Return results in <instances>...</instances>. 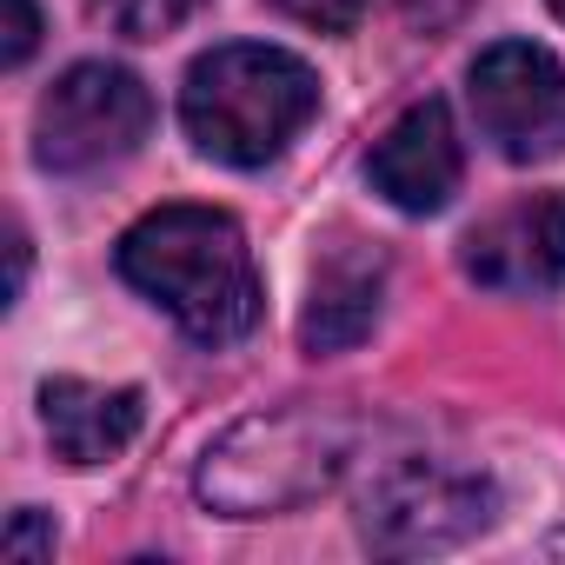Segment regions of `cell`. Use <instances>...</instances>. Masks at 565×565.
I'll use <instances>...</instances> for the list:
<instances>
[{
    "label": "cell",
    "instance_id": "obj_7",
    "mask_svg": "<svg viewBox=\"0 0 565 565\" xmlns=\"http://www.w3.org/2000/svg\"><path fill=\"white\" fill-rule=\"evenodd\" d=\"M466 279H479L486 294H552L565 287V193H525L479 220L459 246Z\"/></svg>",
    "mask_w": 565,
    "mask_h": 565
},
{
    "label": "cell",
    "instance_id": "obj_8",
    "mask_svg": "<svg viewBox=\"0 0 565 565\" xmlns=\"http://www.w3.org/2000/svg\"><path fill=\"white\" fill-rule=\"evenodd\" d=\"M366 180H373V193H380L386 206H399V213H413V220L439 213V206L459 193V180H466V153H459V127H452L446 100L406 107V114L373 140Z\"/></svg>",
    "mask_w": 565,
    "mask_h": 565
},
{
    "label": "cell",
    "instance_id": "obj_6",
    "mask_svg": "<svg viewBox=\"0 0 565 565\" xmlns=\"http://www.w3.org/2000/svg\"><path fill=\"white\" fill-rule=\"evenodd\" d=\"M466 100L479 120V140H492L499 160L539 167L565 153V61L539 41H492L466 67Z\"/></svg>",
    "mask_w": 565,
    "mask_h": 565
},
{
    "label": "cell",
    "instance_id": "obj_13",
    "mask_svg": "<svg viewBox=\"0 0 565 565\" xmlns=\"http://www.w3.org/2000/svg\"><path fill=\"white\" fill-rule=\"evenodd\" d=\"M34 41H41V8H34V0H8V47H0V61L28 67Z\"/></svg>",
    "mask_w": 565,
    "mask_h": 565
},
{
    "label": "cell",
    "instance_id": "obj_3",
    "mask_svg": "<svg viewBox=\"0 0 565 565\" xmlns=\"http://www.w3.org/2000/svg\"><path fill=\"white\" fill-rule=\"evenodd\" d=\"M353 452V433L333 413L294 406V413H273V419H246L233 426L206 466H200V499L233 512V519H259V512H287L313 492H327L340 479Z\"/></svg>",
    "mask_w": 565,
    "mask_h": 565
},
{
    "label": "cell",
    "instance_id": "obj_1",
    "mask_svg": "<svg viewBox=\"0 0 565 565\" xmlns=\"http://www.w3.org/2000/svg\"><path fill=\"white\" fill-rule=\"evenodd\" d=\"M120 279L153 300L186 340L233 347L259 327V266L233 213L220 206H153L114 246Z\"/></svg>",
    "mask_w": 565,
    "mask_h": 565
},
{
    "label": "cell",
    "instance_id": "obj_10",
    "mask_svg": "<svg viewBox=\"0 0 565 565\" xmlns=\"http://www.w3.org/2000/svg\"><path fill=\"white\" fill-rule=\"evenodd\" d=\"M380 294H386V259L373 246H333L313 273V294L300 313V347L320 353H347L380 327Z\"/></svg>",
    "mask_w": 565,
    "mask_h": 565
},
{
    "label": "cell",
    "instance_id": "obj_14",
    "mask_svg": "<svg viewBox=\"0 0 565 565\" xmlns=\"http://www.w3.org/2000/svg\"><path fill=\"white\" fill-rule=\"evenodd\" d=\"M34 552H54V532H41L34 505H28V512H14V525H8V558H34Z\"/></svg>",
    "mask_w": 565,
    "mask_h": 565
},
{
    "label": "cell",
    "instance_id": "obj_15",
    "mask_svg": "<svg viewBox=\"0 0 565 565\" xmlns=\"http://www.w3.org/2000/svg\"><path fill=\"white\" fill-rule=\"evenodd\" d=\"M545 8H552V14H558V21H565V0H545Z\"/></svg>",
    "mask_w": 565,
    "mask_h": 565
},
{
    "label": "cell",
    "instance_id": "obj_4",
    "mask_svg": "<svg viewBox=\"0 0 565 565\" xmlns=\"http://www.w3.org/2000/svg\"><path fill=\"white\" fill-rule=\"evenodd\" d=\"M153 134V94L140 74L114 61H81L67 67L41 107H34V160L47 173H100L140 153Z\"/></svg>",
    "mask_w": 565,
    "mask_h": 565
},
{
    "label": "cell",
    "instance_id": "obj_5",
    "mask_svg": "<svg viewBox=\"0 0 565 565\" xmlns=\"http://www.w3.org/2000/svg\"><path fill=\"white\" fill-rule=\"evenodd\" d=\"M499 512L486 472L452 466V459H393L373 472L360 499V532L373 552L419 558V552H452L472 532H486Z\"/></svg>",
    "mask_w": 565,
    "mask_h": 565
},
{
    "label": "cell",
    "instance_id": "obj_2",
    "mask_svg": "<svg viewBox=\"0 0 565 565\" xmlns=\"http://www.w3.org/2000/svg\"><path fill=\"white\" fill-rule=\"evenodd\" d=\"M320 114V81L300 54L266 47V41H226L186 67L180 87V127L193 153L220 167H266L279 160L307 120Z\"/></svg>",
    "mask_w": 565,
    "mask_h": 565
},
{
    "label": "cell",
    "instance_id": "obj_12",
    "mask_svg": "<svg viewBox=\"0 0 565 565\" xmlns=\"http://www.w3.org/2000/svg\"><path fill=\"white\" fill-rule=\"evenodd\" d=\"M300 28H320V34H353L360 14H366V0H279Z\"/></svg>",
    "mask_w": 565,
    "mask_h": 565
},
{
    "label": "cell",
    "instance_id": "obj_11",
    "mask_svg": "<svg viewBox=\"0 0 565 565\" xmlns=\"http://www.w3.org/2000/svg\"><path fill=\"white\" fill-rule=\"evenodd\" d=\"M107 8V21L127 34V41H160V34H173L180 21H193L206 0H100Z\"/></svg>",
    "mask_w": 565,
    "mask_h": 565
},
{
    "label": "cell",
    "instance_id": "obj_9",
    "mask_svg": "<svg viewBox=\"0 0 565 565\" xmlns=\"http://www.w3.org/2000/svg\"><path fill=\"white\" fill-rule=\"evenodd\" d=\"M147 406L134 386H94V380H47L41 386V426L67 466H107L134 446Z\"/></svg>",
    "mask_w": 565,
    "mask_h": 565
}]
</instances>
